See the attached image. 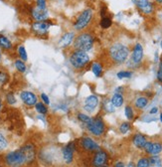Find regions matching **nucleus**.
<instances>
[{
  "label": "nucleus",
  "mask_w": 162,
  "mask_h": 167,
  "mask_svg": "<svg viewBox=\"0 0 162 167\" xmlns=\"http://www.w3.org/2000/svg\"><path fill=\"white\" fill-rule=\"evenodd\" d=\"M108 56L113 65H121L128 58L129 48L123 43H114L109 48Z\"/></svg>",
  "instance_id": "obj_1"
},
{
  "label": "nucleus",
  "mask_w": 162,
  "mask_h": 167,
  "mask_svg": "<svg viewBox=\"0 0 162 167\" xmlns=\"http://www.w3.org/2000/svg\"><path fill=\"white\" fill-rule=\"evenodd\" d=\"M68 61L70 66L76 71L84 70L87 65L90 63V56L87 52L81 51V50H76L71 48L69 55H68Z\"/></svg>",
  "instance_id": "obj_2"
},
{
  "label": "nucleus",
  "mask_w": 162,
  "mask_h": 167,
  "mask_svg": "<svg viewBox=\"0 0 162 167\" xmlns=\"http://www.w3.org/2000/svg\"><path fill=\"white\" fill-rule=\"evenodd\" d=\"M94 44H95L94 35L90 33V31H88L86 29L82 32H79L77 36H75V39L72 43V48L88 52L90 49H93Z\"/></svg>",
  "instance_id": "obj_3"
},
{
  "label": "nucleus",
  "mask_w": 162,
  "mask_h": 167,
  "mask_svg": "<svg viewBox=\"0 0 162 167\" xmlns=\"http://www.w3.org/2000/svg\"><path fill=\"white\" fill-rule=\"evenodd\" d=\"M93 18H94L93 10L90 8L85 9L77 17V20H76L74 24V29L78 32L84 31V30H86L89 27V25L92 22Z\"/></svg>",
  "instance_id": "obj_4"
},
{
  "label": "nucleus",
  "mask_w": 162,
  "mask_h": 167,
  "mask_svg": "<svg viewBox=\"0 0 162 167\" xmlns=\"http://www.w3.org/2000/svg\"><path fill=\"white\" fill-rule=\"evenodd\" d=\"M5 163L9 167H21L25 163H27V160L23 151L19 149L5 155Z\"/></svg>",
  "instance_id": "obj_5"
},
{
  "label": "nucleus",
  "mask_w": 162,
  "mask_h": 167,
  "mask_svg": "<svg viewBox=\"0 0 162 167\" xmlns=\"http://www.w3.org/2000/svg\"><path fill=\"white\" fill-rule=\"evenodd\" d=\"M87 128L90 134L94 136H102L105 132V123L100 118H93L90 123L87 124Z\"/></svg>",
  "instance_id": "obj_6"
},
{
  "label": "nucleus",
  "mask_w": 162,
  "mask_h": 167,
  "mask_svg": "<svg viewBox=\"0 0 162 167\" xmlns=\"http://www.w3.org/2000/svg\"><path fill=\"white\" fill-rule=\"evenodd\" d=\"M131 1L141 14L149 16L154 12V6L149 0H131Z\"/></svg>",
  "instance_id": "obj_7"
},
{
  "label": "nucleus",
  "mask_w": 162,
  "mask_h": 167,
  "mask_svg": "<svg viewBox=\"0 0 162 167\" xmlns=\"http://www.w3.org/2000/svg\"><path fill=\"white\" fill-rule=\"evenodd\" d=\"M81 147L89 152H95L100 150V145L90 137H83L80 140Z\"/></svg>",
  "instance_id": "obj_8"
},
{
  "label": "nucleus",
  "mask_w": 162,
  "mask_h": 167,
  "mask_svg": "<svg viewBox=\"0 0 162 167\" xmlns=\"http://www.w3.org/2000/svg\"><path fill=\"white\" fill-rule=\"evenodd\" d=\"M107 161H108V153L105 151L100 149L95 152L92 163L94 167H102L105 165Z\"/></svg>",
  "instance_id": "obj_9"
},
{
  "label": "nucleus",
  "mask_w": 162,
  "mask_h": 167,
  "mask_svg": "<svg viewBox=\"0 0 162 167\" xmlns=\"http://www.w3.org/2000/svg\"><path fill=\"white\" fill-rule=\"evenodd\" d=\"M143 60V47L140 43H136L131 55L130 62L134 65H139Z\"/></svg>",
  "instance_id": "obj_10"
},
{
  "label": "nucleus",
  "mask_w": 162,
  "mask_h": 167,
  "mask_svg": "<svg viewBox=\"0 0 162 167\" xmlns=\"http://www.w3.org/2000/svg\"><path fill=\"white\" fill-rule=\"evenodd\" d=\"M75 33L74 32H71V31H67L65 32L62 36H61L59 42H58V46L62 49H66V48H69L71 45H72L74 39H75Z\"/></svg>",
  "instance_id": "obj_11"
},
{
  "label": "nucleus",
  "mask_w": 162,
  "mask_h": 167,
  "mask_svg": "<svg viewBox=\"0 0 162 167\" xmlns=\"http://www.w3.org/2000/svg\"><path fill=\"white\" fill-rule=\"evenodd\" d=\"M20 98H21L22 102L26 105H28V107H33V105H35L38 102L37 95L34 93L30 92V90H23V92H21Z\"/></svg>",
  "instance_id": "obj_12"
},
{
  "label": "nucleus",
  "mask_w": 162,
  "mask_h": 167,
  "mask_svg": "<svg viewBox=\"0 0 162 167\" xmlns=\"http://www.w3.org/2000/svg\"><path fill=\"white\" fill-rule=\"evenodd\" d=\"M49 28H50V24L47 21L35 22L32 24V30L38 36H44V35H46L48 33Z\"/></svg>",
  "instance_id": "obj_13"
},
{
  "label": "nucleus",
  "mask_w": 162,
  "mask_h": 167,
  "mask_svg": "<svg viewBox=\"0 0 162 167\" xmlns=\"http://www.w3.org/2000/svg\"><path fill=\"white\" fill-rule=\"evenodd\" d=\"M31 15H32L33 19L36 20V22H43V21H46L48 19L47 9H40L37 6L32 8Z\"/></svg>",
  "instance_id": "obj_14"
},
{
  "label": "nucleus",
  "mask_w": 162,
  "mask_h": 167,
  "mask_svg": "<svg viewBox=\"0 0 162 167\" xmlns=\"http://www.w3.org/2000/svg\"><path fill=\"white\" fill-rule=\"evenodd\" d=\"M99 104V98L95 95H90L85 100V105L84 109L89 111V113H93L95 109V108L98 107Z\"/></svg>",
  "instance_id": "obj_15"
},
{
  "label": "nucleus",
  "mask_w": 162,
  "mask_h": 167,
  "mask_svg": "<svg viewBox=\"0 0 162 167\" xmlns=\"http://www.w3.org/2000/svg\"><path fill=\"white\" fill-rule=\"evenodd\" d=\"M74 152H75V143L71 142L63 149V158L64 161L67 164L72 163L74 158Z\"/></svg>",
  "instance_id": "obj_16"
},
{
  "label": "nucleus",
  "mask_w": 162,
  "mask_h": 167,
  "mask_svg": "<svg viewBox=\"0 0 162 167\" xmlns=\"http://www.w3.org/2000/svg\"><path fill=\"white\" fill-rule=\"evenodd\" d=\"M133 144L135 145V147H137L139 149H143L145 143L147 142V140H146V137L141 133H136L134 134L133 136Z\"/></svg>",
  "instance_id": "obj_17"
},
{
  "label": "nucleus",
  "mask_w": 162,
  "mask_h": 167,
  "mask_svg": "<svg viewBox=\"0 0 162 167\" xmlns=\"http://www.w3.org/2000/svg\"><path fill=\"white\" fill-rule=\"evenodd\" d=\"M148 102H149V100L147 97H145V95H140V97L135 99L134 107L138 109H143L144 108H146V105L148 104Z\"/></svg>",
  "instance_id": "obj_18"
},
{
  "label": "nucleus",
  "mask_w": 162,
  "mask_h": 167,
  "mask_svg": "<svg viewBox=\"0 0 162 167\" xmlns=\"http://www.w3.org/2000/svg\"><path fill=\"white\" fill-rule=\"evenodd\" d=\"M13 48V44L10 40L4 36V35L0 34V49L2 50H6V51H9Z\"/></svg>",
  "instance_id": "obj_19"
},
{
  "label": "nucleus",
  "mask_w": 162,
  "mask_h": 167,
  "mask_svg": "<svg viewBox=\"0 0 162 167\" xmlns=\"http://www.w3.org/2000/svg\"><path fill=\"white\" fill-rule=\"evenodd\" d=\"M111 104L114 105V108H119L121 105L123 104V102H124V99H123V95H121L120 93H115L113 98L110 100Z\"/></svg>",
  "instance_id": "obj_20"
},
{
  "label": "nucleus",
  "mask_w": 162,
  "mask_h": 167,
  "mask_svg": "<svg viewBox=\"0 0 162 167\" xmlns=\"http://www.w3.org/2000/svg\"><path fill=\"white\" fill-rule=\"evenodd\" d=\"M92 71L93 73L95 74V77H102L103 76V72H104V68H103V65L99 63V62H95L93 65H92Z\"/></svg>",
  "instance_id": "obj_21"
},
{
  "label": "nucleus",
  "mask_w": 162,
  "mask_h": 167,
  "mask_svg": "<svg viewBox=\"0 0 162 167\" xmlns=\"http://www.w3.org/2000/svg\"><path fill=\"white\" fill-rule=\"evenodd\" d=\"M15 67H16L17 71L20 73H25L27 70V67L26 65H25V62L22 61L21 59H17L15 61Z\"/></svg>",
  "instance_id": "obj_22"
},
{
  "label": "nucleus",
  "mask_w": 162,
  "mask_h": 167,
  "mask_svg": "<svg viewBox=\"0 0 162 167\" xmlns=\"http://www.w3.org/2000/svg\"><path fill=\"white\" fill-rule=\"evenodd\" d=\"M124 113H125V116L128 120H132L134 118V110L133 108L131 105L127 104L124 109Z\"/></svg>",
  "instance_id": "obj_23"
},
{
  "label": "nucleus",
  "mask_w": 162,
  "mask_h": 167,
  "mask_svg": "<svg viewBox=\"0 0 162 167\" xmlns=\"http://www.w3.org/2000/svg\"><path fill=\"white\" fill-rule=\"evenodd\" d=\"M35 109H36V110L41 114H46L48 113V108L44 103H38L37 102V104H35Z\"/></svg>",
  "instance_id": "obj_24"
},
{
  "label": "nucleus",
  "mask_w": 162,
  "mask_h": 167,
  "mask_svg": "<svg viewBox=\"0 0 162 167\" xmlns=\"http://www.w3.org/2000/svg\"><path fill=\"white\" fill-rule=\"evenodd\" d=\"M17 53H18V55H19V58L21 59L22 61H24V62H26V61L28 60L26 50H25V48H24L23 45H20V46L18 47Z\"/></svg>",
  "instance_id": "obj_25"
},
{
  "label": "nucleus",
  "mask_w": 162,
  "mask_h": 167,
  "mask_svg": "<svg viewBox=\"0 0 162 167\" xmlns=\"http://www.w3.org/2000/svg\"><path fill=\"white\" fill-rule=\"evenodd\" d=\"M162 151V144L160 142H153L152 150H151V155H157Z\"/></svg>",
  "instance_id": "obj_26"
},
{
  "label": "nucleus",
  "mask_w": 162,
  "mask_h": 167,
  "mask_svg": "<svg viewBox=\"0 0 162 167\" xmlns=\"http://www.w3.org/2000/svg\"><path fill=\"white\" fill-rule=\"evenodd\" d=\"M111 26V20L109 17H103L100 20V27L103 29H108Z\"/></svg>",
  "instance_id": "obj_27"
},
{
  "label": "nucleus",
  "mask_w": 162,
  "mask_h": 167,
  "mask_svg": "<svg viewBox=\"0 0 162 167\" xmlns=\"http://www.w3.org/2000/svg\"><path fill=\"white\" fill-rule=\"evenodd\" d=\"M78 118H79V120L80 121H82V123H90V121H92V118H90L89 115H87V114H82V113H79L78 114Z\"/></svg>",
  "instance_id": "obj_28"
},
{
  "label": "nucleus",
  "mask_w": 162,
  "mask_h": 167,
  "mask_svg": "<svg viewBox=\"0 0 162 167\" xmlns=\"http://www.w3.org/2000/svg\"><path fill=\"white\" fill-rule=\"evenodd\" d=\"M130 128H131L130 123H128V121H125V123H123L120 124L119 131L121 133H126V132H128V131L130 130Z\"/></svg>",
  "instance_id": "obj_29"
},
{
  "label": "nucleus",
  "mask_w": 162,
  "mask_h": 167,
  "mask_svg": "<svg viewBox=\"0 0 162 167\" xmlns=\"http://www.w3.org/2000/svg\"><path fill=\"white\" fill-rule=\"evenodd\" d=\"M149 166H150L149 160H148V158H146V157L140 158L137 161V163H136V167H149Z\"/></svg>",
  "instance_id": "obj_30"
},
{
  "label": "nucleus",
  "mask_w": 162,
  "mask_h": 167,
  "mask_svg": "<svg viewBox=\"0 0 162 167\" xmlns=\"http://www.w3.org/2000/svg\"><path fill=\"white\" fill-rule=\"evenodd\" d=\"M132 72H130V71H121V72H118V79H127V78H130L131 76H132Z\"/></svg>",
  "instance_id": "obj_31"
},
{
  "label": "nucleus",
  "mask_w": 162,
  "mask_h": 167,
  "mask_svg": "<svg viewBox=\"0 0 162 167\" xmlns=\"http://www.w3.org/2000/svg\"><path fill=\"white\" fill-rule=\"evenodd\" d=\"M9 81V76L7 73L0 71V85H5L7 84Z\"/></svg>",
  "instance_id": "obj_32"
},
{
  "label": "nucleus",
  "mask_w": 162,
  "mask_h": 167,
  "mask_svg": "<svg viewBox=\"0 0 162 167\" xmlns=\"http://www.w3.org/2000/svg\"><path fill=\"white\" fill-rule=\"evenodd\" d=\"M7 147V140L5 138V136L0 132V151L4 150Z\"/></svg>",
  "instance_id": "obj_33"
},
{
  "label": "nucleus",
  "mask_w": 162,
  "mask_h": 167,
  "mask_svg": "<svg viewBox=\"0 0 162 167\" xmlns=\"http://www.w3.org/2000/svg\"><path fill=\"white\" fill-rule=\"evenodd\" d=\"M6 102H7L9 104H14L15 103H16V99H15L13 93L7 94V95H6Z\"/></svg>",
  "instance_id": "obj_34"
},
{
  "label": "nucleus",
  "mask_w": 162,
  "mask_h": 167,
  "mask_svg": "<svg viewBox=\"0 0 162 167\" xmlns=\"http://www.w3.org/2000/svg\"><path fill=\"white\" fill-rule=\"evenodd\" d=\"M36 6L40 9H46L47 0H36Z\"/></svg>",
  "instance_id": "obj_35"
},
{
  "label": "nucleus",
  "mask_w": 162,
  "mask_h": 167,
  "mask_svg": "<svg viewBox=\"0 0 162 167\" xmlns=\"http://www.w3.org/2000/svg\"><path fill=\"white\" fill-rule=\"evenodd\" d=\"M152 145H153V142H151V141H147V142L145 143L143 149L147 154L151 153V150H152Z\"/></svg>",
  "instance_id": "obj_36"
},
{
  "label": "nucleus",
  "mask_w": 162,
  "mask_h": 167,
  "mask_svg": "<svg viewBox=\"0 0 162 167\" xmlns=\"http://www.w3.org/2000/svg\"><path fill=\"white\" fill-rule=\"evenodd\" d=\"M104 109H107V111H109V113H113V111L115 110V109H114V105L111 104V102H108L105 103V104H104Z\"/></svg>",
  "instance_id": "obj_37"
},
{
  "label": "nucleus",
  "mask_w": 162,
  "mask_h": 167,
  "mask_svg": "<svg viewBox=\"0 0 162 167\" xmlns=\"http://www.w3.org/2000/svg\"><path fill=\"white\" fill-rule=\"evenodd\" d=\"M41 100H42V102H43L45 104H46V105H48V104H50L49 98H48V95H47L46 94H44V93L41 94Z\"/></svg>",
  "instance_id": "obj_38"
},
{
  "label": "nucleus",
  "mask_w": 162,
  "mask_h": 167,
  "mask_svg": "<svg viewBox=\"0 0 162 167\" xmlns=\"http://www.w3.org/2000/svg\"><path fill=\"white\" fill-rule=\"evenodd\" d=\"M157 81L159 83H162V72L161 71H158L157 72Z\"/></svg>",
  "instance_id": "obj_39"
},
{
  "label": "nucleus",
  "mask_w": 162,
  "mask_h": 167,
  "mask_svg": "<svg viewBox=\"0 0 162 167\" xmlns=\"http://www.w3.org/2000/svg\"><path fill=\"white\" fill-rule=\"evenodd\" d=\"M157 111H158V108L154 107V108H152V109H150V111H149V113H150V114H156V113H157Z\"/></svg>",
  "instance_id": "obj_40"
},
{
  "label": "nucleus",
  "mask_w": 162,
  "mask_h": 167,
  "mask_svg": "<svg viewBox=\"0 0 162 167\" xmlns=\"http://www.w3.org/2000/svg\"><path fill=\"white\" fill-rule=\"evenodd\" d=\"M124 166L125 165H124L123 162H116L115 165H114V167H124Z\"/></svg>",
  "instance_id": "obj_41"
},
{
  "label": "nucleus",
  "mask_w": 162,
  "mask_h": 167,
  "mask_svg": "<svg viewBox=\"0 0 162 167\" xmlns=\"http://www.w3.org/2000/svg\"><path fill=\"white\" fill-rule=\"evenodd\" d=\"M158 71H161V72H162V57H161V59H160V63H159V69H158Z\"/></svg>",
  "instance_id": "obj_42"
},
{
  "label": "nucleus",
  "mask_w": 162,
  "mask_h": 167,
  "mask_svg": "<svg viewBox=\"0 0 162 167\" xmlns=\"http://www.w3.org/2000/svg\"><path fill=\"white\" fill-rule=\"evenodd\" d=\"M127 167H135V165H134V163H133V162H130V163H128Z\"/></svg>",
  "instance_id": "obj_43"
},
{
  "label": "nucleus",
  "mask_w": 162,
  "mask_h": 167,
  "mask_svg": "<svg viewBox=\"0 0 162 167\" xmlns=\"http://www.w3.org/2000/svg\"><path fill=\"white\" fill-rule=\"evenodd\" d=\"M154 1L157 3V4H161L162 3V0H154Z\"/></svg>",
  "instance_id": "obj_44"
},
{
  "label": "nucleus",
  "mask_w": 162,
  "mask_h": 167,
  "mask_svg": "<svg viewBox=\"0 0 162 167\" xmlns=\"http://www.w3.org/2000/svg\"><path fill=\"white\" fill-rule=\"evenodd\" d=\"M160 121H161V123H162V114H160Z\"/></svg>",
  "instance_id": "obj_45"
},
{
  "label": "nucleus",
  "mask_w": 162,
  "mask_h": 167,
  "mask_svg": "<svg viewBox=\"0 0 162 167\" xmlns=\"http://www.w3.org/2000/svg\"><path fill=\"white\" fill-rule=\"evenodd\" d=\"M0 63H1V52H0Z\"/></svg>",
  "instance_id": "obj_46"
},
{
  "label": "nucleus",
  "mask_w": 162,
  "mask_h": 167,
  "mask_svg": "<svg viewBox=\"0 0 162 167\" xmlns=\"http://www.w3.org/2000/svg\"><path fill=\"white\" fill-rule=\"evenodd\" d=\"M0 109H1V100H0Z\"/></svg>",
  "instance_id": "obj_47"
},
{
  "label": "nucleus",
  "mask_w": 162,
  "mask_h": 167,
  "mask_svg": "<svg viewBox=\"0 0 162 167\" xmlns=\"http://www.w3.org/2000/svg\"><path fill=\"white\" fill-rule=\"evenodd\" d=\"M102 167H108V166H104H104H102Z\"/></svg>",
  "instance_id": "obj_48"
},
{
  "label": "nucleus",
  "mask_w": 162,
  "mask_h": 167,
  "mask_svg": "<svg viewBox=\"0 0 162 167\" xmlns=\"http://www.w3.org/2000/svg\"><path fill=\"white\" fill-rule=\"evenodd\" d=\"M161 47H162V41H161Z\"/></svg>",
  "instance_id": "obj_49"
}]
</instances>
